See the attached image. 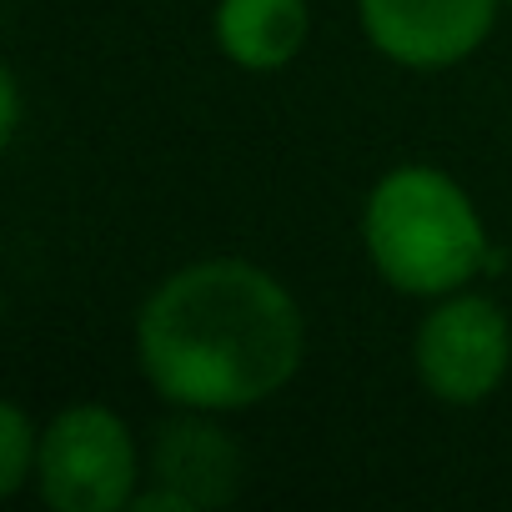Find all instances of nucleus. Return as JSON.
<instances>
[{"instance_id":"1","label":"nucleus","mask_w":512,"mask_h":512,"mask_svg":"<svg viewBox=\"0 0 512 512\" xmlns=\"http://www.w3.org/2000/svg\"><path fill=\"white\" fill-rule=\"evenodd\" d=\"M302 362V302L246 256L186 262L136 307V367L166 407L251 412L287 392Z\"/></svg>"},{"instance_id":"2","label":"nucleus","mask_w":512,"mask_h":512,"mask_svg":"<svg viewBox=\"0 0 512 512\" xmlns=\"http://www.w3.org/2000/svg\"><path fill=\"white\" fill-rule=\"evenodd\" d=\"M362 251L392 292L417 302L462 292L477 272L502 262L472 191L427 161H402L372 181L362 201Z\"/></svg>"},{"instance_id":"3","label":"nucleus","mask_w":512,"mask_h":512,"mask_svg":"<svg viewBox=\"0 0 512 512\" xmlns=\"http://www.w3.org/2000/svg\"><path fill=\"white\" fill-rule=\"evenodd\" d=\"M146 482L126 417L106 402H71L41 427L36 492L51 512H121Z\"/></svg>"},{"instance_id":"4","label":"nucleus","mask_w":512,"mask_h":512,"mask_svg":"<svg viewBox=\"0 0 512 512\" xmlns=\"http://www.w3.org/2000/svg\"><path fill=\"white\" fill-rule=\"evenodd\" d=\"M412 372L442 407H482L512 372V317L497 297L447 292L412 332Z\"/></svg>"},{"instance_id":"5","label":"nucleus","mask_w":512,"mask_h":512,"mask_svg":"<svg viewBox=\"0 0 512 512\" xmlns=\"http://www.w3.org/2000/svg\"><path fill=\"white\" fill-rule=\"evenodd\" d=\"M502 0H357L367 46L402 71H452L482 51Z\"/></svg>"},{"instance_id":"6","label":"nucleus","mask_w":512,"mask_h":512,"mask_svg":"<svg viewBox=\"0 0 512 512\" xmlns=\"http://www.w3.org/2000/svg\"><path fill=\"white\" fill-rule=\"evenodd\" d=\"M241 477H246V452L226 432L221 412L176 407V417H166L146 447V482L166 487L181 502V512H211L236 502Z\"/></svg>"},{"instance_id":"7","label":"nucleus","mask_w":512,"mask_h":512,"mask_svg":"<svg viewBox=\"0 0 512 512\" xmlns=\"http://www.w3.org/2000/svg\"><path fill=\"white\" fill-rule=\"evenodd\" d=\"M211 36L236 71L272 76L302 56L312 36V6L307 0H216Z\"/></svg>"},{"instance_id":"8","label":"nucleus","mask_w":512,"mask_h":512,"mask_svg":"<svg viewBox=\"0 0 512 512\" xmlns=\"http://www.w3.org/2000/svg\"><path fill=\"white\" fill-rule=\"evenodd\" d=\"M41 462V427L21 402L0 407V497H21L36 482Z\"/></svg>"},{"instance_id":"9","label":"nucleus","mask_w":512,"mask_h":512,"mask_svg":"<svg viewBox=\"0 0 512 512\" xmlns=\"http://www.w3.org/2000/svg\"><path fill=\"white\" fill-rule=\"evenodd\" d=\"M21 116H26L21 76H16V66H6V71H0V141H6V146L21 141Z\"/></svg>"},{"instance_id":"10","label":"nucleus","mask_w":512,"mask_h":512,"mask_svg":"<svg viewBox=\"0 0 512 512\" xmlns=\"http://www.w3.org/2000/svg\"><path fill=\"white\" fill-rule=\"evenodd\" d=\"M502 6H507V11H512V0H502Z\"/></svg>"}]
</instances>
